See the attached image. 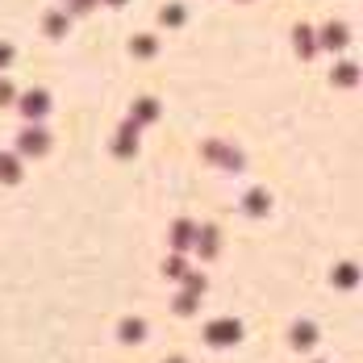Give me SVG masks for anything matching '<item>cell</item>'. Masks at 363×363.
<instances>
[{
    "instance_id": "cell-1",
    "label": "cell",
    "mask_w": 363,
    "mask_h": 363,
    "mask_svg": "<svg viewBox=\"0 0 363 363\" xmlns=\"http://www.w3.org/2000/svg\"><path fill=\"white\" fill-rule=\"evenodd\" d=\"M238 334H242L238 322H218V326L204 330V338H209V342H238Z\"/></svg>"
},
{
    "instance_id": "cell-2",
    "label": "cell",
    "mask_w": 363,
    "mask_h": 363,
    "mask_svg": "<svg viewBox=\"0 0 363 363\" xmlns=\"http://www.w3.org/2000/svg\"><path fill=\"white\" fill-rule=\"evenodd\" d=\"M292 342H296V347L318 342V330H314V326H296V330H292Z\"/></svg>"
},
{
    "instance_id": "cell-3",
    "label": "cell",
    "mask_w": 363,
    "mask_h": 363,
    "mask_svg": "<svg viewBox=\"0 0 363 363\" xmlns=\"http://www.w3.org/2000/svg\"><path fill=\"white\" fill-rule=\"evenodd\" d=\"M121 338H126V342H138V338H142V326L130 318V326H121Z\"/></svg>"
},
{
    "instance_id": "cell-4",
    "label": "cell",
    "mask_w": 363,
    "mask_h": 363,
    "mask_svg": "<svg viewBox=\"0 0 363 363\" xmlns=\"http://www.w3.org/2000/svg\"><path fill=\"white\" fill-rule=\"evenodd\" d=\"M167 363H188V359H167Z\"/></svg>"
}]
</instances>
